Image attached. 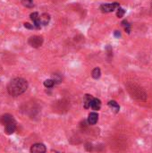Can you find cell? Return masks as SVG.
<instances>
[{"label":"cell","mask_w":152,"mask_h":153,"mask_svg":"<svg viewBox=\"0 0 152 153\" xmlns=\"http://www.w3.org/2000/svg\"><path fill=\"white\" fill-rule=\"evenodd\" d=\"M14 119L13 115H8V114H6V115H5L2 116V123H3L4 125L9 123V122H11V121H14Z\"/></svg>","instance_id":"8fae6325"},{"label":"cell","mask_w":152,"mask_h":153,"mask_svg":"<svg viewBox=\"0 0 152 153\" xmlns=\"http://www.w3.org/2000/svg\"><path fill=\"white\" fill-rule=\"evenodd\" d=\"M92 96L91 95H86L85 98H84V100H83V103H84V108H89V105H90V101L92 100Z\"/></svg>","instance_id":"7c38bea8"},{"label":"cell","mask_w":152,"mask_h":153,"mask_svg":"<svg viewBox=\"0 0 152 153\" xmlns=\"http://www.w3.org/2000/svg\"><path fill=\"white\" fill-rule=\"evenodd\" d=\"M119 6H120L117 2H114V3H110V4H103L100 6V10L103 13H110V12H113L115 9H117Z\"/></svg>","instance_id":"7a4b0ae2"},{"label":"cell","mask_w":152,"mask_h":153,"mask_svg":"<svg viewBox=\"0 0 152 153\" xmlns=\"http://www.w3.org/2000/svg\"><path fill=\"white\" fill-rule=\"evenodd\" d=\"M55 84V82L54 80H51V79H48V80H46L44 82V86L46 88H52Z\"/></svg>","instance_id":"2e32d148"},{"label":"cell","mask_w":152,"mask_h":153,"mask_svg":"<svg viewBox=\"0 0 152 153\" xmlns=\"http://www.w3.org/2000/svg\"><path fill=\"white\" fill-rule=\"evenodd\" d=\"M6 133L7 134H13L14 132H15V129H16V123L15 121H11L9 123L6 124Z\"/></svg>","instance_id":"5b68a950"},{"label":"cell","mask_w":152,"mask_h":153,"mask_svg":"<svg viewBox=\"0 0 152 153\" xmlns=\"http://www.w3.org/2000/svg\"><path fill=\"white\" fill-rule=\"evenodd\" d=\"M125 11L123 9V8H121L120 6L117 8V13H116V15H117V17H119V18H121V17H123L124 15H125Z\"/></svg>","instance_id":"e0dca14e"},{"label":"cell","mask_w":152,"mask_h":153,"mask_svg":"<svg viewBox=\"0 0 152 153\" xmlns=\"http://www.w3.org/2000/svg\"><path fill=\"white\" fill-rule=\"evenodd\" d=\"M89 108H91L93 110H99L101 108V101L99 99H92L90 101Z\"/></svg>","instance_id":"ba28073f"},{"label":"cell","mask_w":152,"mask_h":153,"mask_svg":"<svg viewBox=\"0 0 152 153\" xmlns=\"http://www.w3.org/2000/svg\"><path fill=\"white\" fill-rule=\"evenodd\" d=\"M99 120V115L96 113V112H92L89 115V117H88V123L91 126L93 125H96L97 122Z\"/></svg>","instance_id":"52a82bcc"},{"label":"cell","mask_w":152,"mask_h":153,"mask_svg":"<svg viewBox=\"0 0 152 153\" xmlns=\"http://www.w3.org/2000/svg\"><path fill=\"white\" fill-rule=\"evenodd\" d=\"M24 27L27 28V29H30V30H32V29L35 28L33 24H30V23H29V22H25V23H24Z\"/></svg>","instance_id":"ac0fdd59"},{"label":"cell","mask_w":152,"mask_h":153,"mask_svg":"<svg viewBox=\"0 0 152 153\" xmlns=\"http://www.w3.org/2000/svg\"><path fill=\"white\" fill-rule=\"evenodd\" d=\"M108 106L112 108V110H113L115 113L119 112L120 107H119V105H118L115 100H111V101H109V102H108Z\"/></svg>","instance_id":"30bf717a"},{"label":"cell","mask_w":152,"mask_h":153,"mask_svg":"<svg viewBox=\"0 0 152 153\" xmlns=\"http://www.w3.org/2000/svg\"><path fill=\"white\" fill-rule=\"evenodd\" d=\"M50 21V15L48 14H42L41 15H40V22L41 23V25H47Z\"/></svg>","instance_id":"9c48e42d"},{"label":"cell","mask_w":152,"mask_h":153,"mask_svg":"<svg viewBox=\"0 0 152 153\" xmlns=\"http://www.w3.org/2000/svg\"><path fill=\"white\" fill-rule=\"evenodd\" d=\"M122 25H123V27L125 28V32L127 33H130L131 32V24L127 21H124L123 22H122Z\"/></svg>","instance_id":"9a60e30c"},{"label":"cell","mask_w":152,"mask_h":153,"mask_svg":"<svg viewBox=\"0 0 152 153\" xmlns=\"http://www.w3.org/2000/svg\"><path fill=\"white\" fill-rule=\"evenodd\" d=\"M22 5L26 7H29V8H32L34 6V3H33V0H22Z\"/></svg>","instance_id":"4fadbf2b"},{"label":"cell","mask_w":152,"mask_h":153,"mask_svg":"<svg viewBox=\"0 0 152 153\" xmlns=\"http://www.w3.org/2000/svg\"><path fill=\"white\" fill-rule=\"evenodd\" d=\"M43 39L40 36H32L29 39V44L33 48H39L42 45Z\"/></svg>","instance_id":"3957f363"},{"label":"cell","mask_w":152,"mask_h":153,"mask_svg":"<svg viewBox=\"0 0 152 153\" xmlns=\"http://www.w3.org/2000/svg\"><path fill=\"white\" fill-rule=\"evenodd\" d=\"M100 74H101V72H100V69L99 68H95L92 73H91V76H92L94 79H99L100 77Z\"/></svg>","instance_id":"5bb4252c"},{"label":"cell","mask_w":152,"mask_h":153,"mask_svg":"<svg viewBox=\"0 0 152 153\" xmlns=\"http://www.w3.org/2000/svg\"><path fill=\"white\" fill-rule=\"evenodd\" d=\"M27 89H28V82L26 80L22 78L13 79L7 86L8 93L14 97H17L24 93Z\"/></svg>","instance_id":"6da1fadb"},{"label":"cell","mask_w":152,"mask_h":153,"mask_svg":"<svg viewBox=\"0 0 152 153\" xmlns=\"http://www.w3.org/2000/svg\"><path fill=\"white\" fill-rule=\"evenodd\" d=\"M30 19H32V22H33L34 27H35L36 29H40V26H41V23H40V14H39L38 13L35 12V13L30 14Z\"/></svg>","instance_id":"8992f818"},{"label":"cell","mask_w":152,"mask_h":153,"mask_svg":"<svg viewBox=\"0 0 152 153\" xmlns=\"http://www.w3.org/2000/svg\"><path fill=\"white\" fill-rule=\"evenodd\" d=\"M115 37H120V36H121V34H120V32H117V30H116V32H115Z\"/></svg>","instance_id":"d6986e66"},{"label":"cell","mask_w":152,"mask_h":153,"mask_svg":"<svg viewBox=\"0 0 152 153\" xmlns=\"http://www.w3.org/2000/svg\"><path fill=\"white\" fill-rule=\"evenodd\" d=\"M30 152L32 153H43L46 152V146L42 143H36L33 144L30 148Z\"/></svg>","instance_id":"277c9868"}]
</instances>
